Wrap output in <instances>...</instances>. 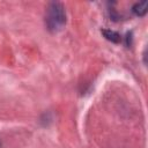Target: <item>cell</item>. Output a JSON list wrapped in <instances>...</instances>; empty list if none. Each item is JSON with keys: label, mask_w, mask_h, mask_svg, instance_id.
I'll return each instance as SVG.
<instances>
[{"label": "cell", "mask_w": 148, "mask_h": 148, "mask_svg": "<svg viewBox=\"0 0 148 148\" xmlns=\"http://www.w3.org/2000/svg\"><path fill=\"white\" fill-rule=\"evenodd\" d=\"M133 13L138 16H143L146 13H147V2H139V3H135L133 6Z\"/></svg>", "instance_id": "2"}, {"label": "cell", "mask_w": 148, "mask_h": 148, "mask_svg": "<svg viewBox=\"0 0 148 148\" xmlns=\"http://www.w3.org/2000/svg\"><path fill=\"white\" fill-rule=\"evenodd\" d=\"M45 23L51 32L61 30L66 23V13L64 6L59 2H51L46 9Z\"/></svg>", "instance_id": "1"}, {"label": "cell", "mask_w": 148, "mask_h": 148, "mask_svg": "<svg viewBox=\"0 0 148 148\" xmlns=\"http://www.w3.org/2000/svg\"><path fill=\"white\" fill-rule=\"evenodd\" d=\"M0 148H1V142H0Z\"/></svg>", "instance_id": "4"}, {"label": "cell", "mask_w": 148, "mask_h": 148, "mask_svg": "<svg viewBox=\"0 0 148 148\" xmlns=\"http://www.w3.org/2000/svg\"><path fill=\"white\" fill-rule=\"evenodd\" d=\"M103 35L105 36L106 39L113 42V43H118L120 42V36L118 32L116 31H111V30H103Z\"/></svg>", "instance_id": "3"}]
</instances>
